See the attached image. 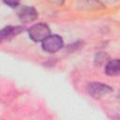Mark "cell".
<instances>
[{
    "mask_svg": "<svg viewBox=\"0 0 120 120\" xmlns=\"http://www.w3.org/2000/svg\"><path fill=\"white\" fill-rule=\"evenodd\" d=\"M28 34H29L30 38L33 41H35V42L41 41L42 42L49 35H51V31H50V28L47 24L36 23L29 28Z\"/></svg>",
    "mask_w": 120,
    "mask_h": 120,
    "instance_id": "1",
    "label": "cell"
},
{
    "mask_svg": "<svg viewBox=\"0 0 120 120\" xmlns=\"http://www.w3.org/2000/svg\"><path fill=\"white\" fill-rule=\"evenodd\" d=\"M64 45L63 38L58 35H49L43 41H42V49L43 51L53 53L59 51Z\"/></svg>",
    "mask_w": 120,
    "mask_h": 120,
    "instance_id": "2",
    "label": "cell"
},
{
    "mask_svg": "<svg viewBox=\"0 0 120 120\" xmlns=\"http://www.w3.org/2000/svg\"><path fill=\"white\" fill-rule=\"evenodd\" d=\"M17 14H18L20 21L23 23H28V22H33L38 16V13L36 10V8L33 7H29V6L20 7L17 10Z\"/></svg>",
    "mask_w": 120,
    "mask_h": 120,
    "instance_id": "3",
    "label": "cell"
},
{
    "mask_svg": "<svg viewBox=\"0 0 120 120\" xmlns=\"http://www.w3.org/2000/svg\"><path fill=\"white\" fill-rule=\"evenodd\" d=\"M87 92L89 93V95H91L94 98H100L103 95H106L108 93H111L112 91V88L101 83V82H93L88 83L87 87Z\"/></svg>",
    "mask_w": 120,
    "mask_h": 120,
    "instance_id": "4",
    "label": "cell"
},
{
    "mask_svg": "<svg viewBox=\"0 0 120 120\" xmlns=\"http://www.w3.org/2000/svg\"><path fill=\"white\" fill-rule=\"evenodd\" d=\"M23 28L22 26H6L0 30V43H3L7 40L11 39L21 32Z\"/></svg>",
    "mask_w": 120,
    "mask_h": 120,
    "instance_id": "5",
    "label": "cell"
},
{
    "mask_svg": "<svg viewBox=\"0 0 120 120\" xmlns=\"http://www.w3.org/2000/svg\"><path fill=\"white\" fill-rule=\"evenodd\" d=\"M120 71V62L119 59H112L110 60L106 67H105V72L108 76H118Z\"/></svg>",
    "mask_w": 120,
    "mask_h": 120,
    "instance_id": "6",
    "label": "cell"
},
{
    "mask_svg": "<svg viewBox=\"0 0 120 120\" xmlns=\"http://www.w3.org/2000/svg\"><path fill=\"white\" fill-rule=\"evenodd\" d=\"M3 2L11 8H17L20 4V0H3Z\"/></svg>",
    "mask_w": 120,
    "mask_h": 120,
    "instance_id": "7",
    "label": "cell"
},
{
    "mask_svg": "<svg viewBox=\"0 0 120 120\" xmlns=\"http://www.w3.org/2000/svg\"><path fill=\"white\" fill-rule=\"evenodd\" d=\"M49 1H51V2H52V3H54V4H57V5H60V4H62L65 0H49Z\"/></svg>",
    "mask_w": 120,
    "mask_h": 120,
    "instance_id": "8",
    "label": "cell"
}]
</instances>
